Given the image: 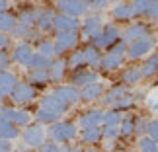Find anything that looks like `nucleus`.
I'll use <instances>...</instances> for the list:
<instances>
[{
  "instance_id": "44",
  "label": "nucleus",
  "mask_w": 158,
  "mask_h": 152,
  "mask_svg": "<svg viewBox=\"0 0 158 152\" xmlns=\"http://www.w3.org/2000/svg\"><path fill=\"white\" fill-rule=\"evenodd\" d=\"M147 16L158 20V0H152V2H150V8H148V12H147Z\"/></svg>"
},
{
  "instance_id": "41",
  "label": "nucleus",
  "mask_w": 158,
  "mask_h": 152,
  "mask_svg": "<svg viewBox=\"0 0 158 152\" xmlns=\"http://www.w3.org/2000/svg\"><path fill=\"white\" fill-rule=\"evenodd\" d=\"M147 131H148V137H152L154 141L158 142V121H148V123H147Z\"/></svg>"
},
{
  "instance_id": "39",
  "label": "nucleus",
  "mask_w": 158,
  "mask_h": 152,
  "mask_svg": "<svg viewBox=\"0 0 158 152\" xmlns=\"http://www.w3.org/2000/svg\"><path fill=\"white\" fill-rule=\"evenodd\" d=\"M119 135H121L119 125H106V129H104V137L106 138H115V137H119Z\"/></svg>"
},
{
  "instance_id": "31",
  "label": "nucleus",
  "mask_w": 158,
  "mask_h": 152,
  "mask_svg": "<svg viewBox=\"0 0 158 152\" xmlns=\"http://www.w3.org/2000/svg\"><path fill=\"white\" fill-rule=\"evenodd\" d=\"M35 117H37L39 123H55V121H59L60 115L59 113H53V111H49V109H45V107L39 105V109L35 111Z\"/></svg>"
},
{
  "instance_id": "28",
  "label": "nucleus",
  "mask_w": 158,
  "mask_h": 152,
  "mask_svg": "<svg viewBox=\"0 0 158 152\" xmlns=\"http://www.w3.org/2000/svg\"><path fill=\"white\" fill-rule=\"evenodd\" d=\"M16 23H18L16 16L8 14V12H0V31H4V33H8V31H14Z\"/></svg>"
},
{
  "instance_id": "22",
  "label": "nucleus",
  "mask_w": 158,
  "mask_h": 152,
  "mask_svg": "<svg viewBox=\"0 0 158 152\" xmlns=\"http://www.w3.org/2000/svg\"><path fill=\"white\" fill-rule=\"evenodd\" d=\"M53 18H55L53 10H41L37 22H35V27L41 31H49V29H53Z\"/></svg>"
},
{
  "instance_id": "13",
  "label": "nucleus",
  "mask_w": 158,
  "mask_h": 152,
  "mask_svg": "<svg viewBox=\"0 0 158 152\" xmlns=\"http://www.w3.org/2000/svg\"><path fill=\"white\" fill-rule=\"evenodd\" d=\"M66 70H69V66H66V60L64 59H55L49 63L47 66V72H49V82H60L66 74Z\"/></svg>"
},
{
  "instance_id": "40",
  "label": "nucleus",
  "mask_w": 158,
  "mask_h": 152,
  "mask_svg": "<svg viewBox=\"0 0 158 152\" xmlns=\"http://www.w3.org/2000/svg\"><path fill=\"white\" fill-rule=\"evenodd\" d=\"M88 2V8H94V10H106L109 4V0H86Z\"/></svg>"
},
{
  "instance_id": "34",
  "label": "nucleus",
  "mask_w": 158,
  "mask_h": 152,
  "mask_svg": "<svg viewBox=\"0 0 158 152\" xmlns=\"http://www.w3.org/2000/svg\"><path fill=\"white\" fill-rule=\"evenodd\" d=\"M37 53H41V55H45V57L53 59L55 55H57V49H55V43H53L51 39H43L39 43V47H37Z\"/></svg>"
},
{
  "instance_id": "30",
  "label": "nucleus",
  "mask_w": 158,
  "mask_h": 152,
  "mask_svg": "<svg viewBox=\"0 0 158 152\" xmlns=\"http://www.w3.org/2000/svg\"><path fill=\"white\" fill-rule=\"evenodd\" d=\"M129 92H127V86L123 84V86H115V88H111L109 90V92L106 94V98H104V101L106 103H109V105H111L113 101H117V100H121L123 98V96H127Z\"/></svg>"
},
{
  "instance_id": "47",
  "label": "nucleus",
  "mask_w": 158,
  "mask_h": 152,
  "mask_svg": "<svg viewBox=\"0 0 158 152\" xmlns=\"http://www.w3.org/2000/svg\"><path fill=\"white\" fill-rule=\"evenodd\" d=\"M8 10V0H0V12Z\"/></svg>"
},
{
  "instance_id": "17",
  "label": "nucleus",
  "mask_w": 158,
  "mask_h": 152,
  "mask_svg": "<svg viewBox=\"0 0 158 152\" xmlns=\"http://www.w3.org/2000/svg\"><path fill=\"white\" fill-rule=\"evenodd\" d=\"M144 35H150L148 27L143 26V23H133V26H129V27L125 29V33H123V43H129V41L139 39V37H144Z\"/></svg>"
},
{
  "instance_id": "12",
  "label": "nucleus",
  "mask_w": 158,
  "mask_h": 152,
  "mask_svg": "<svg viewBox=\"0 0 158 152\" xmlns=\"http://www.w3.org/2000/svg\"><path fill=\"white\" fill-rule=\"evenodd\" d=\"M53 94L55 96H59L60 100H63L66 105H70V103H76V101H80V90H78L74 84H66V86H57L53 90Z\"/></svg>"
},
{
  "instance_id": "19",
  "label": "nucleus",
  "mask_w": 158,
  "mask_h": 152,
  "mask_svg": "<svg viewBox=\"0 0 158 152\" xmlns=\"http://www.w3.org/2000/svg\"><path fill=\"white\" fill-rule=\"evenodd\" d=\"M16 84H18V78H16L14 72L0 70V92H2L4 96H10Z\"/></svg>"
},
{
  "instance_id": "1",
  "label": "nucleus",
  "mask_w": 158,
  "mask_h": 152,
  "mask_svg": "<svg viewBox=\"0 0 158 152\" xmlns=\"http://www.w3.org/2000/svg\"><path fill=\"white\" fill-rule=\"evenodd\" d=\"M125 51H127V43H123V41L113 43L111 47H109V51L102 57L100 68H104V70H115V68H119L121 63H123Z\"/></svg>"
},
{
  "instance_id": "29",
  "label": "nucleus",
  "mask_w": 158,
  "mask_h": 152,
  "mask_svg": "<svg viewBox=\"0 0 158 152\" xmlns=\"http://www.w3.org/2000/svg\"><path fill=\"white\" fill-rule=\"evenodd\" d=\"M51 63V59L49 57H45V55H41V53H33V57L31 60H29V64H27V68L29 70H39V68H47Z\"/></svg>"
},
{
  "instance_id": "5",
  "label": "nucleus",
  "mask_w": 158,
  "mask_h": 152,
  "mask_svg": "<svg viewBox=\"0 0 158 152\" xmlns=\"http://www.w3.org/2000/svg\"><path fill=\"white\" fill-rule=\"evenodd\" d=\"M117 41H119V29L109 23V26H104L92 37V45H96L98 49H109V47L113 43H117Z\"/></svg>"
},
{
  "instance_id": "35",
  "label": "nucleus",
  "mask_w": 158,
  "mask_h": 152,
  "mask_svg": "<svg viewBox=\"0 0 158 152\" xmlns=\"http://www.w3.org/2000/svg\"><path fill=\"white\" fill-rule=\"evenodd\" d=\"M66 66H69L70 70H76V68H82L84 64V57H82V51H74L69 57V60H66Z\"/></svg>"
},
{
  "instance_id": "16",
  "label": "nucleus",
  "mask_w": 158,
  "mask_h": 152,
  "mask_svg": "<svg viewBox=\"0 0 158 152\" xmlns=\"http://www.w3.org/2000/svg\"><path fill=\"white\" fill-rule=\"evenodd\" d=\"M82 57H84V64L86 66H94L100 68V60H102V53L96 45H86L82 49Z\"/></svg>"
},
{
  "instance_id": "37",
  "label": "nucleus",
  "mask_w": 158,
  "mask_h": 152,
  "mask_svg": "<svg viewBox=\"0 0 158 152\" xmlns=\"http://www.w3.org/2000/svg\"><path fill=\"white\" fill-rule=\"evenodd\" d=\"M119 131H121V135H131V133L135 131V119H133V115H125V117H121Z\"/></svg>"
},
{
  "instance_id": "33",
  "label": "nucleus",
  "mask_w": 158,
  "mask_h": 152,
  "mask_svg": "<svg viewBox=\"0 0 158 152\" xmlns=\"http://www.w3.org/2000/svg\"><path fill=\"white\" fill-rule=\"evenodd\" d=\"M141 72H143V76H154L156 74V72H158V53L152 55V57L143 64Z\"/></svg>"
},
{
  "instance_id": "48",
  "label": "nucleus",
  "mask_w": 158,
  "mask_h": 152,
  "mask_svg": "<svg viewBox=\"0 0 158 152\" xmlns=\"http://www.w3.org/2000/svg\"><path fill=\"white\" fill-rule=\"evenodd\" d=\"M64 152H80V150H78V148H66Z\"/></svg>"
},
{
  "instance_id": "6",
  "label": "nucleus",
  "mask_w": 158,
  "mask_h": 152,
  "mask_svg": "<svg viewBox=\"0 0 158 152\" xmlns=\"http://www.w3.org/2000/svg\"><path fill=\"white\" fill-rule=\"evenodd\" d=\"M12 100H14L16 103H20V105H23V103H29L35 100V96H37V92H35L33 84L29 82H18L14 90H12Z\"/></svg>"
},
{
  "instance_id": "7",
  "label": "nucleus",
  "mask_w": 158,
  "mask_h": 152,
  "mask_svg": "<svg viewBox=\"0 0 158 152\" xmlns=\"http://www.w3.org/2000/svg\"><path fill=\"white\" fill-rule=\"evenodd\" d=\"M57 8H59L60 14L80 18V16L86 14L88 2H86V0H59V2H57Z\"/></svg>"
},
{
  "instance_id": "42",
  "label": "nucleus",
  "mask_w": 158,
  "mask_h": 152,
  "mask_svg": "<svg viewBox=\"0 0 158 152\" xmlns=\"http://www.w3.org/2000/svg\"><path fill=\"white\" fill-rule=\"evenodd\" d=\"M39 152H60V146L55 141L53 142H43L39 146Z\"/></svg>"
},
{
  "instance_id": "46",
  "label": "nucleus",
  "mask_w": 158,
  "mask_h": 152,
  "mask_svg": "<svg viewBox=\"0 0 158 152\" xmlns=\"http://www.w3.org/2000/svg\"><path fill=\"white\" fill-rule=\"evenodd\" d=\"M8 45H10V39H8V35H6L4 31H0V49H6Z\"/></svg>"
},
{
  "instance_id": "38",
  "label": "nucleus",
  "mask_w": 158,
  "mask_h": 152,
  "mask_svg": "<svg viewBox=\"0 0 158 152\" xmlns=\"http://www.w3.org/2000/svg\"><path fill=\"white\" fill-rule=\"evenodd\" d=\"M139 148H141V152H158V142L152 137H143L139 141Z\"/></svg>"
},
{
  "instance_id": "23",
  "label": "nucleus",
  "mask_w": 158,
  "mask_h": 152,
  "mask_svg": "<svg viewBox=\"0 0 158 152\" xmlns=\"http://www.w3.org/2000/svg\"><path fill=\"white\" fill-rule=\"evenodd\" d=\"M20 137V131L16 129V125L14 123H10L8 119H4V117H0V138H18Z\"/></svg>"
},
{
  "instance_id": "43",
  "label": "nucleus",
  "mask_w": 158,
  "mask_h": 152,
  "mask_svg": "<svg viewBox=\"0 0 158 152\" xmlns=\"http://www.w3.org/2000/svg\"><path fill=\"white\" fill-rule=\"evenodd\" d=\"M10 55L6 53L4 49H0V70H8V66H10Z\"/></svg>"
},
{
  "instance_id": "21",
  "label": "nucleus",
  "mask_w": 158,
  "mask_h": 152,
  "mask_svg": "<svg viewBox=\"0 0 158 152\" xmlns=\"http://www.w3.org/2000/svg\"><path fill=\"white\" fill-rule=\"evenodd\" d=\"M102 115H104V111L92 109V111L84 113L82 117L78 119V125H80V129H88V127H94V125H102Z\"/></svg>"
},
{
  "instance_id": "20",
  "label": "nucleus",
  "mask_w": 158,
  "mask_h": 152,
  "mask_svg": "<svg viewBox=\"0 0 158 152\" xmlns=\"http://www.w3.org/2000/svg\"><path fill=\"white\" fill-rule=\"evenodd\" d=\"M102 27H104V26H102V18L100 16H88L86 22H84V26H82V33H84V37L92 39Z\"/></svg>"
},
{
  "instance_id": "14",
  "label": "nucleus",
  "mask_w": 158,
  "mask_h": 152,
  "mask_svg": "<svg viewBox=\"0 0 158 152\" xmlns=\"http://www.w3.org/2000/svg\"><path fill=\"white\" fill-rule=\"evenodd\" d=\"M41 107H45V109H49V111H53V113H59V115H63L64 111H66V103L59 98V96H55L53 92L51 94H47V96H43V100H41Z\"/></svg>"
},
{
  "instance_id": "9",
  "label": "nucleus",
  "mask_w": 158,
  "mask_h": 152,
  "mask_svg": "<svg viewBox=\"0 0 158 152\" xmlns=\"http://www.w3.org/2000/svg\"><path fill=\"white\" fill-rule=\"evenodd\" d=\"M0 117L8 119L14 125H29V121H31V115L27 111H22L16 107H0Z\"/></svg>"
},
{
  "instance_id": "51",
  "label": "nucleus",
  "mask_w": 158,
  "mask_h": 152,
  "mask_svg": "<svg viewBox=\"0 0 158 152\" xmlns=\"http://www.w3.org/2000/svg\"><path fill=\"white\" fill-rule=\"evenodd\" d=\"M86 152H96V150H86Z\"/></svg>"
},
{
  "instance_id": "15",
  "label": "nucleus",
  "mask_w": 158,
  "mask_h": 152,
  "mask_svg": "<svg viewBox=\"0 0 158 152\" xmlns=\"http://www.w3.org/2000/svg\"><path fill=\"white\" fill-rule=\"evenodd\" d=\"M31 57H33V49H31V45H29V43H18L16 45V49H14V60H16L18 64L27 66L29 60H31Z\"/></svg>"
},
{
  "instance_id": "24",
  "label": "nucleus",
  "mask_w": 158,
  "mask_h": 152,
  "mask_svg": "<svg viewBox=\"0 0 158 152\" xmlns=\"http://www.w3.org/2000/svg\"><path fill=\"white\" fill-rule=\"evenodd\" d=\"M113 18L115 20H121V22H129L133 16V8H131V4H123V2H117V6L113 8Z\"/></svg>"
},
{
  "instance_id": "26",
  "label": "nucleus",
  "mask_w": 158,
  "mask_h": 152,
  "mask_svg": "<svg viewBox=\"0 0 158 152\" xmlns=\"http://www.w3.org/2000/svg\"><path fill=\"white\" fill-rule=\"evenodd\" d=\"M143 78V72L141 68H137V66H133V68H127L123 72V76H121V82L125 84V86H131V84H137L139 80Z\"/></svg>"
},
{
  "instance_id": "25",
  "label": "nucleus",
  "mask_w": 158,
  "mask_h": 152,
  "mask_svg": "<svg viewBox=\"0 0 158 152\" xmlns=\"http://www.w3.org/2000/svg\"><path fill=\"white\" fill-rule=\"evenodd\" d=\"M104 137V129L100 125L88 127V129H82V141L84 142H98L100 138Z\"/></svg>"
},
{
  "instance_id": "3",
  "label": "nucleus",
  "mask_w": 158,
  "mask_h": 152,
  "mask_svg": "<svg viewBox=\"0 0 158 152\" xmlns=\"http://www.w3.org/2000/svg\"><path fill=\"white\" fill-rule=\"evenodd\" d=\"M47 135H49L55 142H66V141H70V138H74L78 135V131H76V127L72 123H66V121H55V123H51Z\"/></svg>"
},
{
  "instance_id": "18",
  "label": "nucleus",
  "mask_w": 158,
  "mask_h": 152,
  "mask_svg": "<svg viewBox=\"0 0 158 152\" xmlns=\"http://www.w3.org/2000/svg\"><path fill=\"white\" fill-rule=\"evenodd\" d=\"M102 94H104V86L98 84V82H92V84H88V86H82V90H80V100H84V101H94V100H98Z\"/></svg>"
},
{
  "instance_id": "2",
  "label": "nucleus",
  "mask_w": 158,
  "mask_h": 152,
  "mask_svg": "<svg viewBox=\"0 0 158 152\" xmlns=\"http://www.w3.org/2000/svg\"><path fill=\"white\" fill-rule=\"evenodd\" d=\"M154 49V39L150 35H144V37H139V39H133L127 43V51L125 55L129 59H143L144 55H148L150 51Z\"/></svg>"
},
{
  "instance_id": "32",
  "label": "nucleus",
  "mask_w": 158,
  "mask_h": 152,
  "mask_svg": "<svg viewBox=\"0 0 158 152\" xmlns=\"http://www.w3.org/2000/svg\"><path fill=\"white\" fill-rule=\"evenodd\" d=\"M121 111L119 109H109V111H104V115H102V125H119L121 123Z\"/></svg>"
},
{
  "instance_id": "52",
  "label": "nucleus",
  "mask_w": 158,
  "mask_h": 152,
  "mask_svg": "<svg viewBox=\"0 0 158 152\" xmlns=\"http://www.w3.org/2000/svg\"><path fill=\"white\" fill-rule=\"evenodd\" d=\"M23 152H31V150H23Z\"/></svg>"
},
{
  "instance_id": "11",
  "label": "nucleus",
  "mask_w": 158,
  "mask_h": 152,
  "mask_svg": "<svg viewBox=\"0 0 158 152\" xmlns=\"http://www.w3.org/2000/svg\"><path fill=\"white\" fill-rule=\"evenodd\" d=\"M100 80V74L98 70H92V68H76V72L72 74V84L78 88V86H88L92 82H98Z\"/></svg>"
},
{
  "instance_id": "8",
  "label": "nucleus",
  "mask_w": 158,
  "mask_h": 152,
  "mask_svg": "<svg viewBox=\"0 0 158 152\" xmlns=\"http://www.w3.org/2000/svg\"><path fill=\"white\" fill-rule=\"evenodd\" d=\"M45 129L41 125H29L26 131H23V142L31 148H39L41 144L45 142Z\"/></svg>"
},
{
  "instance_id": "10",
  "label": "nucleus",
  "mask_w": 158,
  "mask_h": 152,
  "mask_svg": "<svg viewBox=\"0 0 158 152\" xmlns=\"http://www.w3.org/2000/svg\"><path fill=\"white\" fill-rule=\"evenodd\" d=\"M53 29L55 31H66V29H80V20L66 14H55L53 18Z\"/></svg>"
},
{
  "instance_id": "49",
  "label": "nucleus",
  "mask_w": 158,
  "mask_h": 152,
  "mask_svg": "<svg viewBox=\"0 0 158 152\" xmlns=\"http://www.w3.org/2000/svg\"><path fill=\"white\" fill-rule=\"evenodd\" d=\"M4 98H6V96H4L2 92H0V103H2V101H4Z\"/></svg>"
},
{
  "instance_id": "36",
  "label": "nucleus",
  "mask_w": 158,
  "mask_h": 152,
  "mask_svg": "<svg viewBox=\"0 0 158 152\" xmlns=\"http://www.w3.org/2000/svg\"><path fill=\"white\" fill-rule=\"evenodd\" d=\"M150 2L152 0H133L131 8H133V14L135 16H144L150 8Z\"/></svg>"
},
{
  "instance_id": "50",
  "label": "nucleus",
  "mask_w": 158,
  "mask_h": 152,
  "mask_svg": "<svg viewBox=\"0 0 158 152\" xmlns=\"http://www.w3.org/2000/svg\"><path fill=\"white\" fill-rule=\"evenodd\" d=\"M109 2H121V0H109Z\"/></svg>"
},
{
  "instance_id": "4",
  "label": "nucleus",
  "mask_w": 158,
  "mask_h": 152,
  "mask_svg": "<svg viewBox=\"0 0 158 152\" xmlns=\"http://www.w3.org/2000/svg\"><path fill=\"white\" fill-rule=\"evenodd\" d=\"M78 39H80V33L78 29H66V31H57L55 35V49H57V55H63L66 51L74 49L78 45Z\"/></svg>"
},
{
  "instance_id": "45",
  "label": "nucleus",
  "mask_w": 158,
  "mask_h": 152,
  "mask_svg": "<svg viewBox=\"0 0 158 152\" xmlns=\"http://www.w3.org/2000/svg\"><path fill=\"white\" fill-rule=\"evenodd\" d=\"M0 152H12L10 138H0Z\"/></svg>"
},
{
  "instance_id": "27",
  "label": "nucleus",
  "mask_w": 158,
  "mask_h": 152,
  "mask_svg": "<svg viewBox=\"0 0 158 152\" xmlns=\"http://www.w3.org/2000/svg\"><path fill=\"white\" fill-rule=\"evenodd\" d=\"M27 82H31V84H37V86H43V84H47V82H49V72H47V68L29 70Z\"/></svg>"
}]
</instances>
